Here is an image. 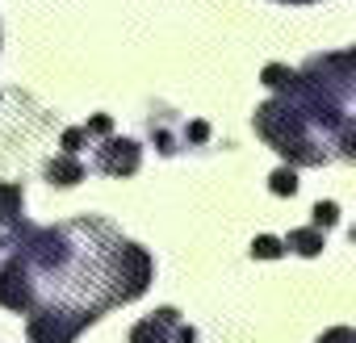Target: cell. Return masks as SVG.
Returning a JSON list of instances; mask_svg holds the SVG:
<instances>
[{
    "label": "cell",
    "instance_id": "ffe728a7",
    "mask_svg": "<svg viewBox=\"0 0 356 343\" xmlns=\"http://www.w3.org/2000/svg\"><path fill=\"white\" fill-rule=\"evenodd\" d=\"M352 243H356V226H352Z\"/></svg>",
    "mask_w": 356,
    "mask_h": 343
},
{
    "label": "cell",
    "instance_id": "44dd1931",
    "mask_svg": "<svg viewBox=\"0 0 356 343\" xmlns=\"http://www.w3.org/2000/svg\"><path fill=\"white\" fill-rule=\"evenodd\" d=\"M0 247H5V235H0Z\"/></svg>",
    "mask_w": 356,
    "mask_h": 343
},
{
    "label": "cell",
    "instance_id": "7c38bea8",
    "mask_svg": "<svg viewBox=\"0 0 356 343\" xmlns=\"http://www.w3.org/2000/svg\"><path fill=\"white\" fill-rule=\"evenodd\" d=\"M264 84L273 88V92H293V84H298V72H289V67H281V63H268L264 67Z\"/></svg>",
    "mask_w": 356,
    "mask_h": 343
},
{
    "label": "cell",
    "instance_id": "9c48e42d",
    "mask_svg": "<svg viewBox=\"0 0 356 343\" xmlns=\"http://www.w3.org/2000/svg\"><path fill=\"white\" fill-rule=\"evenodd\" d=\"M285 247L298 251V256H318L327 243H323V231H318V226H302V231H289Z\"/></svg>",
    "mask_w": 356,
    "mask_h": 343
},
{
    "label": "cell",
    "instance_id": "d6986e66",
    "mask_svg": "<svg viewBox=\"0 0 356 343\" xmlns=\"http://www.w3.org/2000/svg\"><path fill=\"white\" fill-rule=\"evenodd\" d=\"M176 343H197V331L193 326H181V331H176Z\"/></svg>",
    "mask_w": 356,
    "mask_h": 343
},
{
    "label": "cell",
    "instance_id": "7a4b0ae2",
    "mask_svg": "<svg viewBox=\"0 0 356 343\" xmlns=\"http://www.w3.org/2000/svg\"><path fill=\"white\" fill-rule=\"evenodd\" d=\"M298 76H302V84L310 92L343 105V97L356 92V47L339 51V55H314V59H306V67Z\"/></svg>",
    "mask_w": 356,
    "mask_h": 343
},
{
    "label": "cell",
    "instance_id": "277c9868",
    "mask_svg": "<svg viewBox=\"0 0 356 343\" xmlns=\"http://www.w3.org/2000/svg\"><path fill=\"white\" fill-rule=\"evenodd\" d=\"M151 272H155L151 256H147L138 243H126V247H122V260H118V293H122V306L147 293Z\"/></svg>",
    "mask_w": 356,
    "mask_h": 343
},
{
    "label": "cell",
    "instance_id": "52a82bcc",
    "mask_svg": "<svg viewBox=\"0 0 356 343\" xmlns=\"http://www.w3.org/2000/svg\"><path fill=\"white\" fill-rule=\"evenodd\" d=\"M176 331H181V314H176L172 306H163V310H155L151 318L134 322L130 343H176Z\"/></svg>",
    "mask_w": 356,
    "mask_h": 343
},
{
    "label": "cell",
    "instance_id": "8fae6325",
    "mask_svg": "<svg viewBox=\"0 0 356 343\" xmlns=\"http://www.w3.org/2000/svg\"><path fill=\"white\" fill-rule=\"evenodd\" d=\"M331 147H335L339 159H352L356 163V117H343L339 122V130L331 134Z\"/></svg>",
    "mask_w": 356,
    "mask_h": 343
},
{
    "label": "cell",
    "instance_id": "30bf717a",
    "mask_svg": "<svg viewBox=\"0 0 356 343\" xmlns=\"http://www.w3.org/2000/svg\"><path fill=\"white\" fill-rule=\"evenodd\" d=\"M22 206H26V197H22L17 185H0V226H17L22 222Z\"/></svg>",
    "mask_w": 356,
    "mask_h": 343
},
{
    "label": "cell",
    "instance_id": "e0dca14e",
    "mask_svg": "<svg viewBox=\"0 0 356 343\" xmlns=\"http://www.w3.org/2000/svg\"><path fill=\"white\" fill-rule=\"evenodd\" d=\"M185 134H189L193 142H206V138H210V126H206V122H193V126H189Z\"/></svg>",
    "mask_w": 356,
    "mask_h": 343
},
{
    "label": "cell",
    "instance_id": "ba28073f",
    "mask_svg": "<svg viewBox=\"0 0 356 343\" xmlns=\"http://www.w3.org/2000/svg\"><path fill=\"white\" fill-rule=\"evenodd\" d=\"M47 181H51V185L72 189V185H80V181H84V163H80L76 155H55V159L47 163Z\"/></svg>",
    "mask_w": 356,
    "mask_h": 343
},
{
    "label": "cell",
    "instance_id": "6da1fadb",
    "mask_svg": "<svg viewBox=\"0 0 356 343\" xmlns=\"http://www.w3.org/2000/svg\"><path fill=\"white\" fill-rule=\"evenodd\" d=\"M256 134L281 151L289 159V167H318L331 159V142L318 138V130L306 122V113L289 101V97H277V101H264L256 109Z\"/></svg>",
    "mask_w": 356,
    "mask_h": 343
},
{
    "label": "cell",
    "instance_id": "4fadbf2b",
    "mask_svg": "<svg viewBox=\"0 0 356 343\" xmlns=\"http://www.w3.org/2000/svg\"><path fill=\"white\" fill-rule=\"evenodd\" d=\"M268 189H273L277 197H293V193H298V172H293V167H277L273 176H268Z\"/></svg>",
    "mask_w": 356,
    "mask_h": 343
},
{
    "label": "cell",
    "instance_id": "2e32d148",
    "mask_svg": "<svg viewBox=\"0 0 356 343\" xmlns=\"http://www.w3.org/2000/svg\"><path fill=\"white\" fill-rule=\"evenodd\" d=\"M84 142H88V126H76V130H67V134H63V155H76Z\"/></svg>",
    "mask_w": 356,
    "mask_h": 343
},
{
    "label": "cell",
    "instance_id": "9a60e30c",
    "mask_svg": "<svg viewBox=\"0 0 356 343\" xmlns=\"http://www.w3.org/2000/svg\"><path fill=\"white\" fill-rule=\"evenodd\" d=\"M335 222H339V206H335V201H318V206H314V226L327 231V226H335Z\"/></svg>",
    "mask_w": 356,
    "mask_h": 343
},
{
    "label": "cell",
    "instance_id": "5bb4252c",
    "mask_svg": "<svg viewBox=\"0 0 356 343\" xmlns=\"http://www.w3.org/2000/svg\"><path fill=\"white\" fill-rule=\"evenodd\" d=\"M252 256H256V260H277V256H285V243L273 239V235H260V239L252 243Z\"/></svg>",
    "mask_w": 356,
    "mask_h": 343
},
{
    "label": "cell",
    "instance_id": "3957f363",
    "mask_svg": "<svg viewBox=\"0 0 356 343\" xmlns=\"http://www.w3.org/2000/svg\"><path fill=\"white\" fill-rule=\"evenodd\" d=\"M0 306L13 310V314H34L38 310V289H34V276L26 272L22 260H9L0 268Z\"/></svg>",
    "mask_w": 356,
    "mask_h": 343
},
{
    "label": "cell",
    "instance_id": "ac0fdd59",
    "mask_svg": "<svg viewBox=\"0 0 356 343\" xmlns=\"http://www.w3.org/2000/svg\"><path fill=\"white\" fill-rule=\"evenodd\" d=\"M88 134H109V117H105V113H97V117L88 122Z\"/></svg>",
    "mask_w": 356,
    "mask_h": 343
},
{
    "label": "cell",
    "instance_id": "8992f818",
    "mask_svg": "<svg viewBox=\"0 0 356 343\" xmlns=\"http://www.w3.org/2000/svg\"><path fill=\"white\" fill-rule=\"evenodd\" d=\"M138 163H143V151L130 138H109L105 147H97V167L105 176H134Z\"/></svg>",
    "mask_w": 356,
    "mask_h": 343
},
{
    "label": "cell",
    "instance_id": "5b68a950",
    "mask_svg": "<svg viewBox=\"0 0 356 343\" xmlns=\"http://www.w3.org/2000/svg\"><path fill=\"white\" fill-rule=\"evenodd\" d=\"M80 331H84V322L72 318V314H63V310H34L26 318L30 343H76Z\"/></svg>",
    "mask_w": 356,
    "mask_h": 343
}]
</instances>
